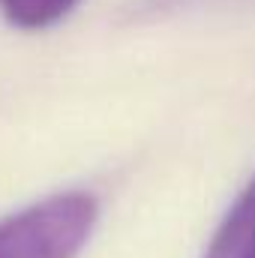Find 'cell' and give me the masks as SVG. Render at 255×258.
<instances>
[{
	"mask_svg": "<svg viewBox=\"0 0 255 258\" xmlns=\"http://www.w3.org/2000/svg\"><path fill=\"white\" fill-rule=\"evenodd\" d=\"M96 201L84 192L51 195L0 222V258H75L96 225Z\"/></svg>",
	"mask_w": 255,
	"mask_h": 258,
	"instance_id": "obj_1",
	"label": "cell"
},
{
	"mask_svg": "<svg viewBox=\"0 0 255 258\" xmlns=\"http://www.w3.org/2000/svg\"><path fill=\"white\" fill-rule=\"evenodd\" d=\"M204 258H255V177L225 213Z\"/></svg>",
	"mask_w": 255,
	"mask_h": 258,
	"instance_id": "obj_2",
	"label": "cell"
},
{
	"mask_svg": "<svg viewBox=\"0 0 255 258\" xmlns=\"http://www.w3.org/2000/svg\"><path fill=\"white\" fill-rule=\"evenodd\" d=\"M78 0H0V12L27 30H39L48 24H57L63 15L75 9Z\"/></svg>",
	"mask_w": 255,
	"mask_h": 258,
	"instance_id": "obj_3",
	"label": "cell"
}]
</instances>
